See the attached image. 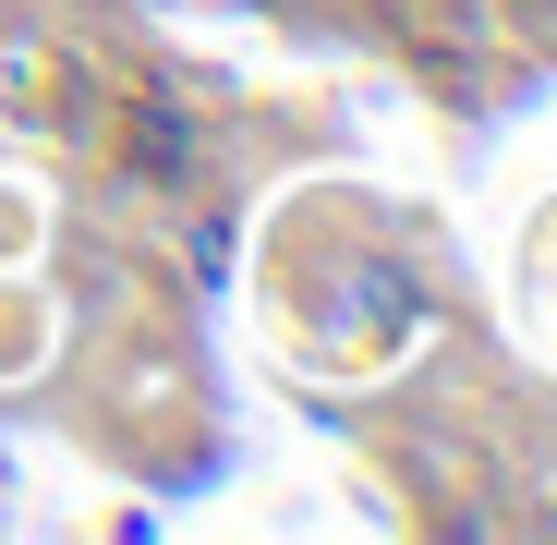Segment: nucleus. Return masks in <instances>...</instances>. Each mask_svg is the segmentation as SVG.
Returning a JSON list of instances; mask_svg holds the SVG:
<instances>
[{"label": "nucleus", "instance_id": "f257e3e1", "mask_svg": "<svg viewBox=\"0 0 557 545\" xmlns=\"http://www.w3.org/2000/svg\"><path fill=\"white\" fill-rule=\"evenodd\" d=\"M134 146H146V170H182V158H195V122H182V110H146Z\"/></svg>", "mask_w": 557, "mask_h": 545}]
</instances>
